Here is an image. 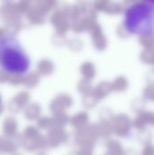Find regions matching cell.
I'll list each match as a JSON object with an SVG mask.
<instances>
[{
  "mask_svg": "<svg viewBox=\"0 0 154 155\" xmlns=\"http://www.w3.org/2000/svg\"><path fill=\"white\" fill-rule=\"evenodd\" d=\"M31 61L18 39L10 35L0 36V67L6 73L24 74L30 69Z\"/></svg>",
  "mask_w": 154,
  "mask_h": 155,
  "instance_id": "cell-1",
  "label": "cell"
},
{
  "mask_svg": "<svg viewBox=\"0 0 154 155\" xmlns=\"http://www.w3.org/2000/svg\"><path fill=\"white\" fill-rule=\"evenodd\" d=\"M125 26L132 33L144 35L154 26V12L148 3H136L130 5L125 12Z\"/></svg>",
  "mask_w": 154,
  "mask_h": 155,
  "instance_id": "cell-2",
  "label": "cell"
},
{
  "mask_svg": "<svg viewBox=\"0 0 154 155\" xmlns=\"http://www.w3.org/2000/svg\"><path fill=\"white\" fill-rule=\"evenodd\" d=\"M0 104H1V96H0Z\"/></svg>",
  "mask_w": 154,
  "mask_h": 155,
  "instance_id": "cell-3",
  "label": "cell"
}]
</instances>
